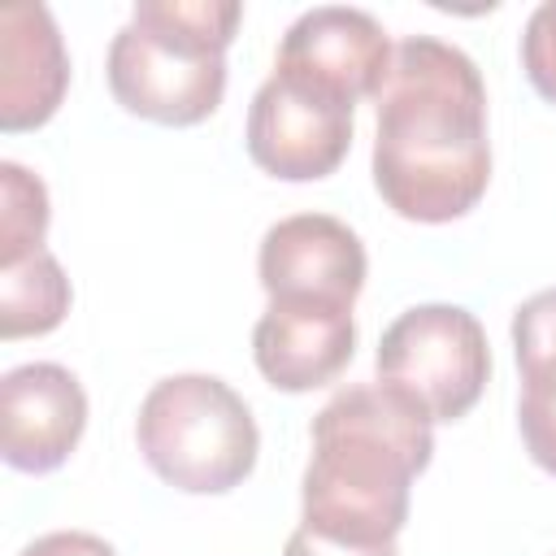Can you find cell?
<instances>
[{
  "label": "cell",
  "instance_id": "6da1fadb",
  "mask_svg": "<svg viewBox=\"0 0 556 556\" xmlns=\"http://www.w3.org/2000/svg\"><path fill=\"white\" fill-rule=\"evenodd\" d=\"M374 187L408 222H456L491 182L486 87L456 43L413 35L395 43L378 87Z\"/></svg>",
  "mask_w": 556,
  "mask_h": 556
},
{
  "label": "cell",
  "instance_id": "7a4b0ae2",
  "mask_svg": "<svg viewBox=\"0 0 556 556\" xmlns=\"http://www.w3.org/2000/svg\"><path fill=\"white\" fill-rule=\"evenodd\" d=\"M308 439L300 526L352 547L395 543L408 521L413 478L434 452L430 421L382 382H361L321 404Z\"/></svg>",
  "mask_w": 556,
  "mask_h": 556
},
{
  "label": "cell",
  "instance_id": "3957f363",
  "mask_svg": "<svg viewBox=\"0 0 556 556\" xmlns=\"http://www.w3.org/2000/svg\"><path fill=\"white\" fill-rule=\"evenodd\" d=\"M239 22V0H139L109 43L113 100L156 126L213 117L226 96V48Z\"/></svg>",
  "mask_w": 556,
  "mask_h": 556
},
{
  "label": "cell",
  "instance_id": "277c9868",
  "mask_svg": "<svg viewBox=\"0 0 556 556\" xmlns=\"http://www.w3.org/2000/svg\"><path fill=\"white\" fill-rule=\"evenodd\" d=\"M135 439L148 469L187 495L235 491L261 452L252 408L213 374L161 378L139 404Z\"/></svg>",
  "mask_w": 556,
  "mask_h": 556
},
{
  "label": "cell",
  "instance_id": "5b68a950",
  "mask_svg": "<svg viewBox=\"0 0 556 556\" xmlns=\"http://www.w3.org/2000/svg\"><path fill=\"white\" fill-rule=\"evenodd\" d=\"M378 382L408 400L430 426L460 421L491 378L482 321L460 304L404 308L378 339Z\"/></svg>",
  "mask_w": 556,
  "mask_h": 556
},
{
  "label": "cell",
  "instance_id": "8992f818",
  "mask_svg": "<svg viewBox=\"0 0 556 556\" xmlns=\"http://www.w3.org/2000/svg\"><path fill=\"white\" fill-rule=\"evenodd\" d=\"M352 109L356 104L274 70L248 104V156L282 182L326 178L352 148Z\"/></svg>",
  "mask_w": 556,
  "mask_h": 556
},
{
  "label": "cell",
  "instance_id": "52a82bcc",
  "mask_svg": "<svg viewBox=\"0 0 556 556\" xmlns=\"http://www.w3.org/2000/svg\"><path fill=\"white\" fill-rule=\"evenodd\" d=\"M391 52L395 48L374 13L321 4L287 26L274 70L356 104L365 96H378L391 70Z\"/></svg>",
  "mask_w": 556,
  "mask_h": 556
},
{
  "label": "cell",
  "instance_id": "ba28073f",
  "mask_svg": "<svg viewBox=\"0 0 556 556\" xmlns=\"http://www.w3.org/2000/svg\"><path fill=\"white\" fill-rule=\"evenodd\" d=\"M365 243L330 213H295L265 230L256 274L269 300H334L356 304L365 287Z\"/></svg>",
  "mask_w": 556,
  "mask_h": 556
},
{
  "label": "cell",
  "instance_id": "9c48e42d",
  "mask_svg": "<svg viewBox=\"0 0 556 556\" xmlns=\"http://www.w3.org/2000/svg\"><path fill=\"white\" fill-rule=\"evenodd\" d=\"M87 430L83 382L56 361H30L0 378V452L22 473H52Z\"/></svg>",
  "mask_w": 556,
  "mask_h": 556
},
{
  "label": "cell",
  "instance_id": "30bf717a",
  "mask_svg": "<svg viewBox=\"0 0 556 556\" xmlns=\"http://www.w3.org/2000/svg\"><path fill=\"white\" fill-rule=\"evenodd\" d=\"M356 352L352 304L334 300H269L252 326V361L278 391H313L334 382Z\"/></svg>",
  "mask_w": 556,
  "mask_h": 556
},
{
  "label": "cell",
  "instance_id": "8fae6325",
  "mask_svg": "<svg viewBox=\"0 0 556 556\" xmlns=\"http://www.w3.org/2000/svg\"><path fill=\"white\" fill-rule=\"evenodd\" d=\"M70 87L65 39L43 4L0 9V130L43 126Z\"/></svg>",
  "mask_w": 556,
  "mask_h": 556
},
{
  "label": "cell",
  "instance_id": "7c38bea8",
  "mask_svg": "<svg viewBox=\"0 0 556 556\" xmlns=\"http://www.w3.org/2000/svg\"><path fill=\"white\" fill-rule=\"evenodd\" d=\"M70 278L61 261L43 248L13 265H0V339L48 334L70 313Z\"/></svg>",
  "mask_w": 556,
  "mask_h": 556
},
{
  "label": "cell",
  "instance_id": "4fadbf2b",
  "mask_svg": "<svg viewBox=\"0 0 556 556\" xmlns=\"http://www.w3.org/2000/svg\"><path fill=\"white\" fill-rule=\"evenodd\" d=\"M48 235V187L17 161H0V265L43 252Z\"/></svg>",
  "mask_w": 556,
  "mask_h": 556
},
{
  "label": "cell",
  "instance_id": "5bb4252c",
  "mask_svg": "<svg viewBox=\"0 0 556 556\" xmlns=\"http://www.w3.org/2000/svg\"><path fill=\"white\" fill-rule=\"evenodd\" d=\"M513 352L526 395L556 391V287L530 295L513 313Z\"/></svg>",
  "mask_w": 556,
  "mask_h": 556
},
{
  "label": "cell",
  "instance_id": "9a60e30c",
  "mask_svg": "<svg viewBox=\"0 0 556 556\" xmlns=\"http://www.w3.org/2000/svg\"><path fill=\"white\" fill-rule=\"evenodd\" d=\"M521 70L530 87L556 104V0H543L521 30Z\"/></svg>",
  "mask_w": 556,
  "mask_h": 556
},
{
  "label": "cell",
  "instance_id": "2e32d148",
  "mask_svg": "<svg viewBox=\"0 0 556 556\" xmlns=\"http://www.w3.org/2000/svg\"><path fill=\"white\" fill-rule=\"evenodd\" d=\"M517 426H521V443H526L530 460L556 478V391H547V395L521 391Z\"/></svg>",
  "mask_w": 556,
  "mask_h": 556
},
{
  "label": "cell",
  "instance_id": "e0dca14e",
  "mask_svg": "<svg viewBox=\"0 0 556 556\" xmlns=\"http://www.w3.org/2000/svg\"><path fill=\"white\" fill-rule=\"evenodd\" d=\"M22 556H117V552L100 534H87V530H52V534H39L35 543H26Z\"/></svg>",
  "mask_w": 556,
  "mask_h": 556
},
{
  "label": "cell",
  "instance_id": "ac0fdd59",
  "mask_svg": "<svg viewBox=\"0 0 556 556\" xmlns=\"http://www.w3.org/2000/svg\"><path fill=\"white\" fill-rule=\"evenodd\" d=\"M282 556H400V552H395V543H387V547H352V543H334V539H321V534H313V530L300 526V530L287 539Z\"/></svg>",
  "mask_w": 556,
  "mask_h": 556
}]
</instances>
